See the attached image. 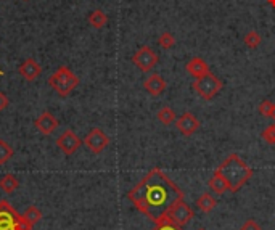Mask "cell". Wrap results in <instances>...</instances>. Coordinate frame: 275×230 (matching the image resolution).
Instances as JSON below:
<instances>
[{
  "instance_id": "1",
  "label": "cell",
  "mask_w": 275,
  "mask_h": 230,
  "mask_svg": "<svg viewBox=\"0 0 275 230\" xmlns=\"http://www.w3.org/2000/svg\"><path fill=\"white\" fill-rule=\"evenodd\" d=\"M127 198L137 211L156 222L167 214L174 203L184 198V193L166 172L153 167L134 189L127 192Z\"/></svg>"
},
{
  "instance_id": "2",
  "label": "cell",
  "mask_w": 275,
  "mask_h": 230,
  "mask_svg": "<svg viewBox=\"0 0 275 230\" xmlns=\"http://www.w3.org/2000/svg\"><path fill=\"white\" fill-rule=\"evenodd\" d=\"M214 174L220 175L225 180L228 192L237 193L248 180L251 179L254 171L243 161L240 156L232 153L222 164L216 167Z\"/></svg>"
},
{
  "instance_id": "3",
  "label": "cell",
  "mask_w": 275,
  "mask_h": 230,
  "mask_svg": "<svg viewBox=\"0 0 275 230\" xmlns=\"http://www.w3.org/2000/svg\"><path fill=\"white\" fill-rule=\"evenodd\" d=\"M49 85L60 97H68L79 85V77L68 66H60L49 77Z\"/></svg>"
},
{
  "instance_id": "4",
  "label": "cell",
  "mask_w": 275,
  "mask_h": 230,
  "mask_svg": "<svg viewBox=\"0 0 275 230\" xmlns=\"http://www.w3.org/2000/svg\"><path fill=\"white\" fill-rule=\"evenodd\" d=\"M0 230H32V224L7 200H0Z\"/></svg>"
},
{
  "instance_id": "5",
  "label": "cell",
  "mask_w": 275,
  "mask_h": 230,
  "mask_svg": "<svg viewBox=\"0 0 275 230\" xmlns=\"http://www.w3.org/2000/svg\"><path fill=\"white\" fill-rule=\"evenodd\" d=\"M192 87L203 100H212L220 90H222L224 84L217 76L209 73V74L203 76V77L195 79V82L192 84Z\"/></svg>"
},
{
  "instance_id": "6",
  "label": "cell",
  "mask_w": 275,
  "mask_h": 230,
  "mask_svg": "<svg viewBox=\"0 0 275 230\" xmlns=\"http://www.w3.org/2000/svg\"><path fill=\"white\" fill-rule=\"evenodd\" d=\"M158 61H159V58L156 55V52L148 45L140 47L134 53V57H132V63H134L142 73H150V71H153L155 66L158 65Z\"/></svg>"
},
{
  "instance_id": "7",
  "label": "cell",
  "mask_w": 275,
  "mask_h": 230,
  "mask_svg": "<svg viewBox=\"0 0 275 230\" xmlns=\"http://www.w3.org/2000/svg\"><path fill=\"white\" fill-rule=\"evenodd\" d=\"M167 216L177 225H187L190 220L195 217V211L192 209V206H189V203L184 198H180L177 203H174V206L167 211Z\"/></svg>"
},
{
  "instance_id": "8",
  "label": "cell",
  "mask_w": 275,
  "mask_h": 230,
  "mask_svg": "<svg viewBox=\"0 0 275 230\" xmlns=\"http://www.w3.org/2000/svg\"><path fill=\"white\" fill-rule=\"evenodd\" d=\"M84 145L87 147L88 152H92L94 155H100L103 150L110 145V137L99 127H94L92 130H88V134L84 139Z\"/></svg>"
},
{
  "instance_id": "9",
  "label": "cell",
  "mask_w": 275,
  "mask_h": 230,
  "mask_svg": "<svg viewBox=\"0 0 275 230\" xmlns=\"http://www.w3.org/2000/svg\"><path fill=\"white\" fill-rule=\"evenodd\" d=\"M84 144V140L79 139L73 130L68 129L65 130L63 134H60L58 139H57V147L63 152V155H74L79 148H81V145Z\"/></svg>"
},
{
  "instance_id": "10",
  "label": "cell",
  "mask_w": 275,
  "mask_h": 230,
  "mask_svg": "<svg viewBox=\"0 0 275 230\" xmlns=\"http://www.w3.org/2000/svg\"><path fill=\"white\" fill-rule=\"evenodd\" d=\"M175 127H177V130H179L182 135L190 137V135H193L195 132L200 129V121L197 119V116H195L193 113L185 111L182 116H179V118L175 119Z\"/></svg>"
},
{
  "instance_id": "11",
  "label": "cell",
  "mask_w": 275,
  "mask_h": 230,
  "mask_svg": "<svg viewBox=\"0 0 275 230\" xmlns=\"http://www.w3.org/2000/svg\"><path fill=\"white\" fill-rule=\"evenodd\" d=\"M34 127L37 129L42 135H50L58 129V119L53 116L50 111H43L40 116L34 121Z\"/></svg>"
},
{
  "instance_id": "12",
  "label": "cell",
  "mask_w": 275,
  "mask_h": 230,
  "mask_svg": "<svg viewBox=\"0 0 275 230\" xmlns=\"http://www.w3.org/2000/svg\"><path fill=\"white\" fill-rule=\"evenodd\" d=\"M18 73H20V76L24 79V81L32 82L42 74V66L34 58H28L20 65V68H18Z\"/></svg>"
},
{
  "instance_id": "13",
  "label": "cell",
  "mask_w": 275,
  "mask_h": 230,
  "mask_svg": "<svg viewBox=\"0 0 275 230\" xmlns=\"http://www.w3.org/2000/svg\"><path fill=\"white\" fill-rule=\"evenodd\" d=\"M144 88L152 97H159L161 94H164V90L167 88V84L164 81V77H161L158 73H153L144 81Z\"/></svg>"
},
{
  "instance_id": "14",
  "label": "cell",
  "mask_w": 275,
  "mask_h": 230,
  "mask_svg": "<svg viewBox=\"0 0 275 230\" xmlns=\"http://www.w3.org/2000/svg\"><path fill=\"white\" fill-rule=\"evenodd\" d=\"M187 71L189 73L195 77V79H198V77H203V76H206L211 73V69H209V65L206 63L205 60L200 58V57H193L189 63H187Z\"/></svg>"
},
{
  "instance_id": "15",
  "label": "cell",
  "mask_w": 275,
  "mask_h": 230,
  "mask_svg": "<svg viewBox=\"0 0 275 230\" xmlns=\"http://www.w3.org/2000/svg\"><path fill=\"white\" fill-rule=\"evenodd\" d=\"M195 205L198 206V209L201 212H211L212 209L217 206V200L212 197L211 193H203L200 198H197Z\"/></svg>"
},
{
  "instance_id": "16",
  "label": "cell",
  "mask_w": 275,
  "mask_h": 230,
  "mask_svg": "<svg viewBox=\"0 0 275 230\" xmlns=\"http://www.w3.org/2000/svg\"><path fill=\"white\" fill-rule=\"evenodd\" d=\"M18 187H20V180H18L16 175L13 174H5L2 179H0V189L5 193H13Z\"/></svg>"
},
{
  "instance_id": "17",
  "label": "cell",
  "mask_w": 275,
  "mask_h": 230,
  "mask_svg": "<svg viewBox=\"0 0 275 230\" xmlns=\"http://www.w3.org/2000/svg\"><path fill=\"white\" fill-rule=\"evenodd\" d=\"M156 119L161 124H164V126H171L172 122H175L177 116L172 108H169V106H163V108L156 113Z\"/></svg>"
},
{
  "instance_id": "18",
  "label": "cell",
  "mask_w": 275,
  "mask_h": 230,
  "mask_svg": "<svg viewBox=\"0 0 275 230\" xmlns=\"http://www.w3.org/2000/svg\"><path fill=\"white\" fill-rule=\"evenodd\" d=\"M88 23H90L95 29H102L108 23V16L106 13H103L102 10H94L90 15H88Z\"/></svg>"
},
{
  "instance_id": "19",
  "label": "cell",
  "mask_w": 275,
  "mask_h": 230,
  "mask_svg": "<svg viewBox=\"0 0 275 230\" xmlns=\"http://www.w3.org/2000/svg\"><path fill=\"white\" fill-rule=\"evenodd\" d=\"M208 185H209V189H211L212 192H214V193H219V195H222L224 192L228 190L225 180H224L220 175H217V174H214V175L211 177L209 182H208Z\"/></svg>"
},
{
  "instance_id": "20",
  "label": "cell",
  "mask_w": 275,
  "mask_h": 230,
  "mask_svg": "<svg viewBox=\"0 0 275 230\" xmlns=\"http://www.w3.org/2000/svg\"><path fill=\"white\" fill-rule=\"evenodd\" d=\"M152 230H184V227L174 224L172 220L169 219V216L166 214L164 217H161L159 220H156V222H155V227H153Z\"/></svg>"
},
{
  "instance_id": "21",
  "label": "cell",
  "mask_w": 275,
  "mask_h": 230,
  "mask_svg": "<svg viewBox=\"0 0 275 230\" xmlns=\"http://www.w3.org/2000/svg\"><path fill=\"white\" fill-rule=\"evenodd\" d=\"M13 155H15L13 148H12L10 145H8L5 140L0 139V166L10 161Z\"/></svg>"
},
{
  "instance_id": "22",
  "label": "cell",
  "mask_w": 275,
  "mask_h": 230,
  "mask_svg": "<svg viewBox=\"0 0 275 230\" xmlns=\"http://www.w3.org/2000/svg\"><path fill=\"white\" fill-rule=\"evenodd\" d=\"M243 42H245V45L248 49H258L259 47V43L262 42V37L261 35L256 32V31H250L248 32L245 37H243Z\"/></svg>"
},
{
  "instance_id": "23",
  "label": "cell",
  "mask_w": 275,
  "mask_h": 230,
  "mask_svg": "<svg viewBox=\"0 0 275 230\" xmlns=\"http://www.w3.org/2000/svg\"><path fill=\"white\" fill-rule=\"evenodd\" d=\"M26 219L29 220V222L34 225V224H37L39 220L42 219V211L37 208V206H29L28 209L24 211V214H23Z\"/></svg>"
},
{
  "instance_id": "24",
  "label": "cell",
  "mask_w": 275,
  "mask_h": 230,
  "mask_svg": "<svg viewBox=\"0 0 275 230\" xmlns=\"http://www.w3.org/2000/svg\"><path fill=\"white\" fill-rule=\"evenodd\" d=\"M158 43H159V47H163L164 50H169L175 45V39L171 32H163V34H159Z\"/></svg>"
},
{
  "instance_id": "25",
  "label": "cell",
  "mask_w": 275,
  "mask_h": 230,
  "mask_svg": "<svg viewBox=\"0 0 275 230\" xmlns=\"http://www.w3.org/2000/svg\"><path fill=\"white\" fill-rule=\"evenodd\" d=\"M261 137L267 142L269 145H275V122H272L270 126H267L264 130H262V134Z\"/></svg>"
},
{
  "instance_id": "26",
  "label": "cell",
  "mask_w": 275,
  "mask_h": 230,
  "mask_svg": "<svg viewBox=\"0 0 275 230\" xmlns=\"http://www.w3.org/2000/svg\"><path fill=\"white\" fill-rule=\"evenodd\" d=\"M272 106H273V103H272L270 100H262V102L259 103V106H258V111L262 114V116L269 118V114H270Z\"/></svg>"
},
{
  "instance_id": "27",
  "label": "cell",
  "mask_w": 275,
  "mask_h": 230,
  "mask_svg": "<svg viewBox=\"0 0 275 230\" xmlns=\"http://www.w3.org/2000/svg\"><path fill=\"white\" fill-rule=\"evenodd\" d=\"M240 230H261V225L256 222L254 219H246L243 225L240 227Z\"/></svg>"
},
{
  "instance_id": "28",
  "label": "cell",
  "mask_w": 275,
  "mask_h": 230,
  "mask_svg": "<svg viewBox=\"0 0 275 230\" xmlns=\"http://www.w3.org/2000/svg\"><path fill=\"white\" fill-rule=\"evenodd\" d=\"M8 105H10V100H8V97L4 92H0V111H4Z\"/></svg>"
},
{
  "instance_id": "29",
  "label": "cell",
  "mask_w": 275,
  "mask_h": 230,
  "mask_svg": "<svg viewBox=\"0 0 275 230\" xmlns=\"http://www.w3.org/2000/svg\"><path fill=\"white\" fill-rule=\"evenodd\" d=\"M269 118L275 122V103H273V106H272V110H270V114H269Z\"/></svg>"
},
{
  "instance_id": "30",
  "label": "cell",
  "mask_w": 275,
  "mask_h": 230,
  "mask_svg": "<svg viewBox=\"0 0 275 230\" xmlns=\"http://www.w3.org/2000/svg\"><path fill=\"white\" fill-rule=\"evenodd\" d=\"M267 4H269L270 7H273V8H275V0H267Z\"/></svg>"
},
{
  "instance_id": "31",
  "label": "cell",
  "mask_w": 275,
  "mask_h": 230,
  "mask_svg": "<svg viewBox=\"0 0 275 230\" xmlns=\"http://www.w3.org/2000/svg\"><path fill=\"white\" fill-rule=\"evenodd\" d=\"M198 230H206V228H203V227H200V228H198Z\"/></svg>"
},
{
  "instance_id": "32",
  "label": "cell",
  "mask_w": 275,
  "mask_h": 230,
  "mask_svg": "<svg viewBox=\"0 0 275 230\" xmlns=\"http://www.w3.org/2000/svg\"><path fill=\"white\" fill-rule=\"evenodd\" d=\"M24 2H29V0H24Z\"/></svg>"
},
{
  "instance_id": "33",
  "label": "cell",
  "mask_w": 275,
  "mask_h": 230,
  "mask_svg": "<svg viewBox=\"0 0 275 230\" xmlns=\"http://www.w3.org/2000/svg\"><path fill=\"white\" fill-rule=\"evenodd\" d=\"M0 74H2V71H0Z\"/></svg>"
}]
</instances>
